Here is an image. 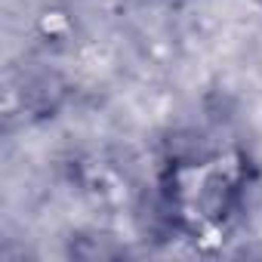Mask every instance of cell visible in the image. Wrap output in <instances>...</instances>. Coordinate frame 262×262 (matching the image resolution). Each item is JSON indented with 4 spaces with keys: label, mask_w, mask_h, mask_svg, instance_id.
Masks as SVG:
<instances>
[{
    "label": "cell",
    "mask_w": 262,
    "mask_h": 262,
    "mask_svg": "<svg viewBox=\"0 0 262 262\" xmlns=\"http://www.w3.org/2000/svg\"><path fill=\"white\" fill-rule=\"evenodd\" d=\"M247 161L237 151L179 158L164 173V207L170 222L188 237L222 234L241 207Z\"/></svg>",
    "instance_id": "6da1fadb"
}]
</instances>
